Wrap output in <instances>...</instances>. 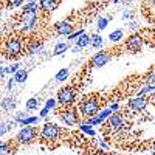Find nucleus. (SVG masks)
<instances>
[{"label": "nucleus", "mask_w": 155, "mask_h": 155, "mask_svg": "<svg viewBox=\"0 0 155 155\" xmlns=\"http://www.w3.org/2000/svg\"><path fill=\"white\" fill-rule=\"evenodd\" d=\"M79 110L85 118H92V116H95L99 110V102L95 98H87L79 104Z\"/></svg>", "instance_id": "f257e3e1"}, {"label": "nucleus", "mask_w": 155, "mask_h": 155, "mask_svg": "<svg viewBox=\"0 0 155 155\" xmlns=\"http://www.w3.org/2000/svg\"><path fill=\"white\" fill-rule=\"evenodd\" d=\"M37 137V129L33 126H25L23 129H20L19 134H17V143L19 144H30L36 140Z\"/></svg>", "instance_id": "f03ea898"}, {"label": "nucleus", "mask_w": 155, "mask_h": 155, "mask_svg": "<svg viewBox=\"0 0 155 155\" xmlns=\"http://www.w3.org/2000/svg\"><path fill=\"white\" fill-rule=\"evenodd\" d=\"M5 54L9 59L17 58L19 54H22V42H20L19 37H11L5 42Z\"/></svg>", "instance_id": "7ed1b4c3"}, {"label": "nucleus", "mask_w": 155, "mask_h": 155, "mask_svg": "<svg viewBox=\"0 0 155 155\" xmlns=\"http://www.w3.org/2000/svg\"><path fill=\"white\" fill-rule=\"evenodd\" d=\"M74 101V90L67 85V87H62L59 92H58V102L61 106L67 107V106H71Z\"/></svg>", "instance_id": "20e7f679"}, {"label": "nucleus", "mask_w": 155, "mask_h": 155, "mask_svg": "<svg viewBox=\"0 0 155 155\" xmlns=\"http://www.w3.org/2000/svg\"><path fill=\"white\" fill-rule=\"evenodd\" d=\"M61 130H59V126L54 124V123H45L44 127H42V132H41V137L47 141H54L58 140Z\"/></svg>", "instance_id": "39448f33"}, {"label": "nucleus", "mask_w": 155, "mask_h": 155, "mask_svg": "<svg viewBox=\"0 0 155 155\" xmlns=\"http://www.w3.org/2000/svg\"><path fill=\"white\" fill-rule=\"evenodd\" d=\"M23 23H22V30L25 33H28V31H33L36 28V25H37V11L34 12H23Z\"/></svg>", "instance_id": "423d86ee"}, {"label": "nucleus", "mask_w": 155, "mask_h": 155, "mask_svg": "<svg viewBox=\"0 0 155 155\" xmlns=\"http://www.w3.org/2000/svg\"><path fill=\"white\" fill-rule=\"evenodd\" d=\"M143 45H144V39H143V36H140V34L129 36L127 41H126V48L129 51H134V53L140 51L141 48H143Z\"/></svg>", "instance_id": "0eeeda50"}, {"label": "nucleus", "mask_w": 155, "mask_h": 155, "mask_svg": "<svg viewBox=\"0 0 155 155\" xmlns=\"http://www.w3.org/2000/svg\"><path fill=\"white\" fill-rule=\"evenodd\" d=\"M61 116V120L65 123L67 126H74L78 124V121H79V116H78V110L74 107H70V109H65V110H62L59 113Z\"/></svg>", "instance_id": "6e6552de"}, {"label": "nucleus", "mask_w": 155, "mask_h": 155, "mask_svg": "<svg viewBox=\"0 0 155 155\" xmlns=\"http://www.w3.org/2000/svg\"><path fill=\"white\" fill-rule=\"evenodd\" d=\"M112 54H110V51H99V53H96L92 61H90V65L92 67H102V65H106V64L110 61Z\"/></svg>", "instance_id": "1a4fd4ad"}, {"label": "nucleus", "mask_w": 155, "mask_h": 155, "mask_svg": "<svg viewBox=\"0 0 155 155\" xmlns=\"http://www.w3.org/2000/svg\"><path fill=\"white\" fill-rule=\"evenodd\" d=\"M107 126L112 130H120L121 127H124V120L121 113H112L107 118Z\"/></svg>", "instance_id": "9d476101"}, {"label": "nucleus", "mask_w": 155, "mask_h": 155, "mask_svg": "<svg viewBox=\"0 0 155 155\" xmlns=\"http://www.w3.org/2000/svg\"><path fill=\"white\" fill-rule=\"evenodd\" d=\"M54 30L59 36H70L73 33V27H71V23L67 22V20H61V22H56L54 23Z\"/></svg>", "instance_id": "9b49d317"}, {"label": "nucleus", "mask_w": 155, "mask_h": 155, "mask_svg": "<svg viewBox=\"0 0 155 155\" xmlns=\"http://www.w3.org/2000/svg\"><path fill=\"white\" fill-rule=\"evenodd\" d=\"M147 102H149V99H146L144 96H135V98H132L130 101H129V107H130L132 110H135V112H141V110L146 109Z\"/></svg>", "instance_id": "f8f14e48"}, {"label": "nucleus", "mask_w": 155, "mask_h": 155, "mask_svg": "<svg viewBox=\"0 0 155 155\" xmlns=\"http://www.w3.org/2000/svg\"><path fill=\"white\" fill-rule=\"evenodd\" d=\"M59 6V0H41V8L45 12H53Z\"/></svg>", "instance_id": "ddd939ff"}, {"label": "nucleus", "mask_w": 155, "mask_h": 155, "mask_svg": "<svg viewBox=\"0 0 155 155\" xmlns=\"http://www.w3.org/2000/svg\"><path fill=\"white\" fill-rule=\"evenodd\" d=\"M16 106H17V99L12 98V96H6V98L2 101V106H0V107H2L3 110H12Z\"/></svg>", "instance_id": "4468645a"}, {"label": "nucleus", "mask_w": 155, "mask_h": 155, "mask_svg": "<svg viewBox=\"0 0 155 155\" xmlns=\"http://www.w3.org/2000/svg\"><path fill=\"white\" fill-rule=\"evenodd\" d=\"M14 81L16 82H19V84H22V82H25L27 81V78H28V71L27 70H19V71H16L14 73Z\"/></svg>", "instance_id": "2eb2a0df"}, {"label": "nucleus", "mask_w": 155, "mask_h": 155, "mask_svg": "<svg viewBox=\"0 0 155 155\" xmlns=\"http://www.w3.org/2000/svg\"><path fill=\"white\" fill-rule=\"evenodd\" d=\"M42 50H44V44H42V42H33V44L28 47L30 54H37V53H41Z\"/></svg>", "instance_id": "dca6fc26"}, {"label": "nucleus", "mask_w": 155, "mask_h": 155, "mask_svg": "<svg viewBox=\"0 0 155 155\" xmlns=\"http://www.w3.org/2000/svg\"><path fill=\"white\" fill-rule=\"evenodd\" d=\"M67 50H68V44L61 42V44H58V45L54 47V50H53V56H59V54H62V53H65Z\"/></svg>", "instance_id": "f3484780"}, {"label": "nucleus", "mask_w": 155, "mask_h": 155, "mask_svg": "<svg viewBox=\"0 0 155 155\" xmlns=\"http://www.w3.org/2000/svg\"><path fill=\"white\" fill-rule=\"evenodd\" d=\"M90 44V36H87L85 33L81 36V37H78V41H76V47H79V48H84Z\"/></svg>", "instance_id": "a211bd4d"}, {"label": "nucleus", "mask_w": 155, "mask_h": 155, "mask_svg": "<svg viewBox=\"0 0 155 155\" xmlns=\"http://www.w3.org/2000/svg\"><path fill=\"white\" fill-rule=\"evenodd\" d=\"M90 44H92V47L93 48H101L102 47V37L99 36V34H93L92 37H90Z\"/></svg>", "instance_id": "6ab92c4d"}, {"label": "nucleus", "mask_w": 155, "mask_h": 155, "mask_svg": "<svg viewBox=\"0 0 155 155\" xmlns=\"http://www.w3.org/2000/svg\"><path fill=\"white\" fill-rule=\"evenodd\" d=\"M39 116H28V118H25L23 121H20L19 124H22V126H34V124H37L39 123Z\"/></svg>", "instance_id": "aec40b11"}, {"label": "nucleus", "mask_w": 155, "mask_h": 155, "mask_svg": "<svg viewBox=\"0 0 155 155\" xmlns=\"http://www.w3.org/2000/svg\"><path fill=\"white\" fill-rule=\"evenodd\" d=\"M123 36H124V33H123V30H116V31H113V33H110V36H109V39L112 42H120L121 39H123Z\"/></svg>", "instance_id": "412c9836"}, {"label": "nucleus", "mask_w": 155, "mask_h": 155, "mask_svg": "<svg viewBox=\"0 0 155 155\" xmlns=\"http://www.w3.org/2000/svg\"><path fill=\"white\" fill-rule=\"evenodd\" d=\"M67 78H68V68H62V70H59L58 74H56V81L62 82V81H65Z\"/></svg>", "instance_id": "4be33fe9"}, {"label": "nucleus", "mask_w": 155, "mask_h": 155, "mask_svg": "<svg viewBox=\"0 0 155 155\" xmlns=\"http://www.w3.org/2000/svg\"><path fill=\"white\" fill-rule=\"evenodd\" d=\"M12 153V149L8 143H2L0 144V155H11Z\"/></svg>", "instance_id": "5701e85b"}, {"label": "nucleus", "mask_w": 155, "mask_h": 155, "mask_svg": "<svg viewBox=\"0 0 155 155\" xmlns=\"http://www.w3.org/2000/svg\"><path fill=\"white\" fill-rule=\"evenodd\" d=\"M37 6H39V3L33 0V2H30L28 5H25L23 12H34V11H37Z\"/></svg>", "instance_id": "b1692460"}, {"label": "nucleus", "mask_w": 155, "mask_h": 155, "mask_svg": "<svg viewBox=\"0 0 155 155\" xmlns=\"http://www.w3.org/2000/svg\"><path fill=\"white\" fill-rule=\"evenodd\" d=\"M37 109V99L36 98H31L27 101V110L31 112V110H36Z\"/></svg>", "instance_id": "393cba45"}, {"label": "nucleus", "mask_w": 155, "mask_h": 155, "mask_svg": "<svg viewBox=\"0 0 155 155\" xmlns=\"http://www.w3.org/2000/svg\"><path fill=\"white\" fill-rule=\"evenodd\" d=\"M110 115H112V110H110V109H106V110H102V112L98 115V118H99L101 121H104V120H107V118H109Z\"/></svg>", "instance_id": "a878e982"}, {"label": "nucleus", "mask_w": 155, "mask_h": 155, "mask_svg": "<svg viewBox=\"0 0 155 155\" xmlns=\"http://www.w3.org/2000/svg\"><path fill=\"white\" fill-rule=\"evenodd\" d=\"M107 23H109V19H106V17L98 19V30H104L107 27Z\"/></svg>", "instance_id": "bb28decb"}, {"label": "nucleus", "mask_w": 155, "mask_h": 155, "mask_svg": "<svg viewBox=\"0 0 155 155\" xmlns=\"http://www.w3.org/2000/svg\"><path fill=\"white\" fill-rule=\"evenodd\" d=\"M56 102H58V99L50 98V99H47V102H45V107L51 110V109H54V107H56Z\"/></svg>", "instance_id": "cd10ccee"}, {"label": "nucleus", "mask_w": 155, "mask_h": 155, "mask_svg": "<svg viewBox=\"0 0 155 155\" xmlns=\"http://www.w3.org/2000/svg\"><path fill=\"white\" fill-rule=\"evenodd\" d=\"M81 130H84V132L88 134V135H95V130L92 129V126H90V124H82V126H81Z\"/></svg>", "instance_id": "c85d7f7f"}, {"label": "nucleus", "mask_w": 155, "mask_h": 155, "mask_svg": "<svg viewBox=\"0 0 155 155\" xmlns=\"http://www.w3.org/2000/svg\"><path fill=\"white\" fill-rule=\"evenodd\" d=\"M25 118H28V115L25 113V112H19V113H17V115L14 116V121H16V123L19 124V123H20V121H23Z\"/></svg>", "instance_id": "c756f323"}, {"label": "nucleus", "mask_w": 155, "mask_h": 155, "mask_svg": "<svg viewBox=\"0 0 155 155\" xmlns=\"http://www.w3.org/2000/svg\"><path fill=\"white\" fill-rule=\"evenodd\" d=\"M144 82H146V85H147V84H153V82H155V70H153L152 73H149V74L144 78Z\"/></svg>", "instance_id": "7c9ffc66"}, {"label": "nucleus", "mask_w": 155, "mask_h": 155, "mask_svg": "<svg viewBox=\"0 0 155 155\" xmlns=\"http://www.w3.org/2000/svg\"><path fill=\"white\" fill-rule=\"evenodd\" d=\"M19 70H20V64H14V65H11L9 68H5V73H12V74H14Z\"/></svg>", "instance_id": "2f4dec72"}, {"label": "nucleus", "mask_w": 155, "mask_h": 155, "mask_svg": "<svg viewBox=\"0 0 155 155\" xmlns=\"http://www.w3.org/2000/svg\"><path fill=\"white\" fill-rule=\"evenodd\" d=\"M11 129V126H8V124H5V123H2L0 121V135H3V134H6L8 130Z\"/></svg>", "instance_id": "473e14b6"}, {"label": "nucleus", "mask_w": 155, "mask_h": 155, "mask_svg": "<svg viewBox=\"0 0 155 155\" xmlns=\"http://www.w3.org/2000/svg\"><path fill=\"white\" fill-rule=\"evenodd\" d=\"M6 2H8V6H9V8H14V6L22 5L23 0H6Z\"/></svg>", "instance_id": "72a5a7b5"}, {"label": "nucleus", "mask_w": 155, "mask_h": 155, "mask_svg": "<svg viewBox=\"0 0 155 155\" xmlns=\"http://www.w3.org/2000/svg\"><path fill=\"white\" fill-rule=\"evenodd\" d=\"M84 34V28H81V30H78L76 33H71L70 36H68V39H76V37H81Z\"/></svg>", "instance_id": "f704fd0d"}, {"label": "nucleus", "mask_w": 155, "mask_h": 155, "mask_svg": "<svg viewBox=\"0 0 155 155\" xmlns=\"http://www.w3.org/2000/svg\"><path fill=\"white\" fill-rule=\"evenodd\" d=\"M132 17H134V11H124L123 20H129V19H132Z\"/></svg>", "instance_id": "c9c22d12"}, {"label": "nucleus", "mask_w": 155, "mask_h": 155, "mask_svg": "<svg viewBox=\"0 0 155 155\" xmlns=\"http://www.w3.org/2000/svg\"><path fill=\"white\" fill-rule=\"evenodd\" d=\"M48 112H50V109H47V107H44V109L41 110V118H45V116L48 115Z\"/></svg>", "instance_id": "e433bc0d"}, {"label": "nucleus", "mask_w": 155, "mask_h": 155, "mask_svg": "<svg viewBox=\"0 0 155 155\" xmlns=\"http://www.w3.org/2000/svg\"><path fill=\"white\" fill-rule=\"evenodd\" d=\"M14 82H16V81H14V78H11V79L8 81V85H6V88H8V90H11V88H12V84H14Z\"/></svg>", "instance_id": "4c0bfd02"}, {"label": "nucleus", "mask_w": 155, "mask_h": 155, "mask_svg": "<svg viewBox=\"0 0 155 155\" xmlns=\"http://www.w3.org/2000/svg\"><path fill=\"white\" fill-rule=\"evenodd\" d=\"M149 102H152V104L155 106V92H153V93L150 95V99H149Z\"/></svg>", "instance_id": "58836bf2"}, {"label": "nucleus", "mask_w": 155, "mask_h": 155, "mask_svg": "<svg viewBox=\"0 0 155 155\" xmlns=\"http://www.w3.org/2000/svg\"><path fill=\"white\" fill-rule=\"evenodd\" d=\"M3 74H5V67L2 65V64H0V78H2Z\"/></svg>", "instance_id": "ea45409f"}, {"label": "nucleus", "mask_w": 155, "mask_h": 155, "mask_svg": "<svg viewBox=\"0 0 155 155\" xmlns=\"http://www.w3.org/2000/svg\"><path fill=\"white\" fill-rule=\"evenodd\" d=\"M118 109H120L118 104H112V106H110V110H118Z\"/></svg>", "instance_id": "a19ab883"}, {"label": "nucleus", "mask_w": 155, "mask_h": 155, "mask_svg": "<svg viewBox=\"0 0 155 155\" xmlns=\"http://www.w3.org/2000/svg\"><path fill=\"white\" fill-rule=\"evenodd\" d=\"M101 147H104V149H107L109 146H107V143H106V141H101Z\"/></svg>", "instance_id": "79ce46f5"}, {"label": "nucleus", "mask_w": 155, "mask_h": 155, "mask_svg": "<svg viewBox=\"0 0 155 155\" xmlns=\"http://www.w3.org/2000/svg\"><path fill=\"white\" fill-rule=\"evenodd\" d=\"M150 3H152V5H155V0H150Z\"/></svg>", "instance_id": "37998d69"}, {"label": "nucleus", "mask_w": 155, "mask_h": 155, "mask_svg": "<svg viewBox=\"0 0 155 155\" xmlns=\"http://www.w3.org/2000/svg\"><path fill=\"white\" fill-rule=\"evenodd\" d=\"M118 2H120V0H115V3H118Z\"/></svg>", "instance_id": "c03bdc74"}, {"label": "nucleus", "mask_w": 155, "mask_h": 155, "mask_svg": "<svg viewBox=\"0 0 155 155\" xmlns=\"http://www.w3.org/2000/svg\"><path fill=\"white\" fill-rule=\"evenodd\" d=\"M2 143H3V141H0V144H2Z\"/></svg>", "instance_id": "a18cd8bd"}, {"label": "nucleus", "mask_w": 155, "mask_h": 155, "mask_svg": "<svg viewBox=\"0 0 155 155\" xmlns=\"http://www.w3.org/2000/svg\"><path fill=\"white\" fill-rule=\"evenodd\" d=\"M153 149H155V144H153Z\"/></svg>", "instance_id": "49530a36"}]
</instances>
